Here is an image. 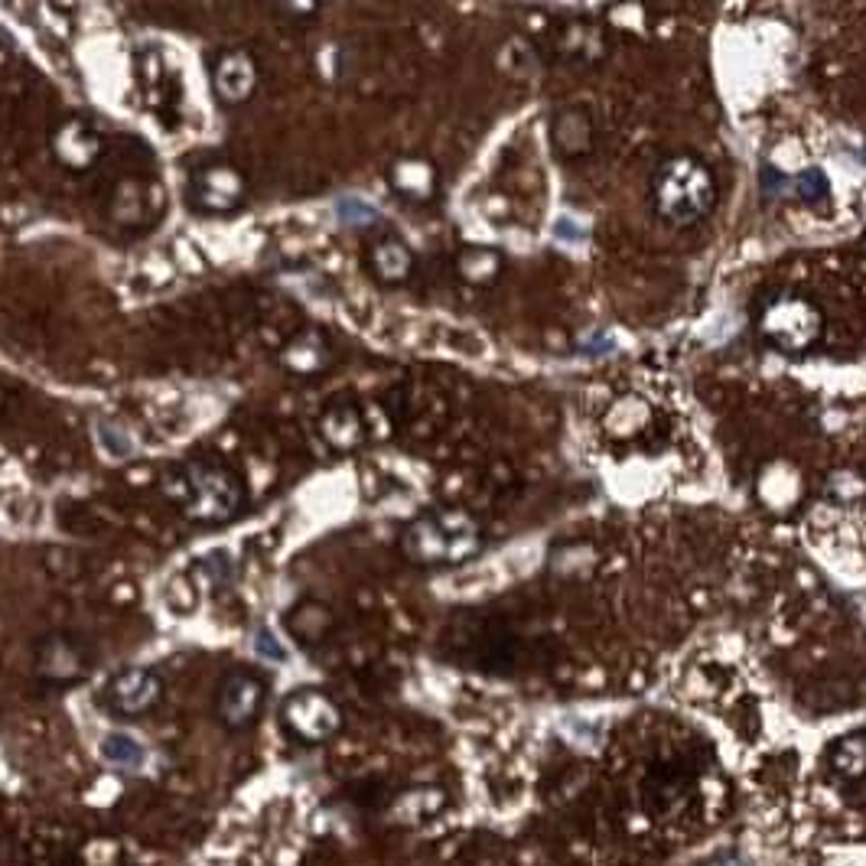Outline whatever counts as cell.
<instances>
[{
  "label": "cell",
  "instance_id": "cell-1",
  "mask_svg": "<svg viewBox=\"0 0 866 866\" xmlns=\"http://www.w3.org/2000/svg\"><path fill=\"white\" fill-rule=\"evenodd\" d=\"M163 492L199 525H226L245 508L241 479L219 462H186L163 479Z\"/></svg>",
  "mask_w": 866,
  "mask_h": 866
},
{
  "label": "cell",
  "instance_id": "cell-2",
  "mask_svg": "<svg viewBox=\"0 0 866 866\" xmlns=\"http://www.w3.org/2000/svg\"><path fill=\"white\" fill-rule=\"evenodd\" d=\"M482 547V531L472 515L459 508H437L414 518L405 535L401 550L417 567H456L476 557Z\"/></svg>",
  "mask_w": 866,
  "mask_h": 866
},
{
  "label": "cell",
  "instance_id": "cell-3",
  "mask_svg": "<svg viewBox=\"0 0 866 866\" xmlns=\"http://www.w3.org/2000/svg\"><path fill=\"white\" fill-rule=\"evenodd\" d=\"M651 206L671 226H697L717 206L714 173L690 153L668 157L651 177Z\"/></svg>",
  "mask_w": 866,
  "mask_h": 866
},
{
  "label": "cell",
  "instance_id": "cell-4",
  "mask_svg": "<svg viewBox=\"0 0 866 866\" xmlns=\"http://www.w3.org/2000/svg\"><path fill=\"white\" fill-rule=\"evenodd\" d=\"M763 339L775 346L778 352L785 356H802L808 352L815 342L820 339V329H824V317L815 303H808L805 297H795V293H782L769 300L763 310H759V319H756Z\"/></svg>",
  "mask_w": 866,
  "mask_h": 866
},
{
  "label": "cell",
  "instance_id": "cell-5",
  "mask_svg": "<svg viewBox=\"0 0 866 866\" xmlns=\"http://www.w3.org/2000/svg\"><path fill=\"white\" fill-rule=\"evenodd\" d=\"M94 651L82 636L72 633H52L37 641L33 651V671L49 687H72L91 675Z\"/></svg>",
  "mask_w": 866,
  "mask_h": 866
},
{
  "label": "cell",
  "instance_id": "cell-6",
  "mask_svg": "<svg viewBox=\"0 0 866 866\" xmlns=\"http://www.w3.org/2000/svg\"><path fill=\"white\" fill-rule=\"evenodd\" d=\"M280 724L293 739H300L307 746H319L342 729V714L329 694H322L317 687H300L283 700Z\"/></svg>",
  "mask_w": 866,
  "mask_h": 866
},
{
  "label": "cell",
  "instance_id": "cell-7",
  "mask_svg": "<svg viewBox=\"0 0 866 866\" xmlns=\"http://www.w3.org/2000/svg\"><path fill=\"white\" fill-rule=\"evenodd\" d=\"M265 700H268V681H265L258 671L238 668V671L226 675V681L219 687L216 714H219V720H222L228 729H235V733H238V729H251L261 720Z\"/></svg>",
  "mask_w": 866,
  "mask_h": 866
},
{
  "label": "cell",
  "instance_id": "cell-8",
  "mask_svg": "<svg viewBox=\"0 0 866 866\" xmlns=\"http://www.w3.org/2000/svg\"><path fill=\"white\" fill-rule=\"evenodd\" d=\"M160 697H163V681L150 668H125L104 687V707L125 720L150 714L160 704Z\"/></svg>",
  "mask_w": 866,
  "mask_h": 866
},
{
  "label": "cell",
  "instance_id": "cell-9",
  "mask_svg": "<svg viewBox=\"0 0 866 866\" xmlns=\"http://www.w3.org/2000/svg\"><path fill=\"white\" fill-rule=\"evenodd\" d=\"M245 192H248V182L241 177V170H235L228 163L202 167L192 177V189H189L192 206L202 212H212V216H226L231 209H238Z\"/></svg>",
  "mask_w": 866,
  "mask_h": 866
},
{
  "label": "cell",
  "instance_id": "cell-10",
  "mask_svg": "<svg viewBox=\"0 0 866 866\" xmlns=\"http://www.w3.org/2000/svg\"><path fill=\"white\" fill-rule=\"evenodd\" d=\"M258 59L248 49H228L212 62V89L226 104H245L258 89Z\"/></svg>",
  "mask_w": 866,
  "mask_h": 866
},
{
  "label": "cell",
  "instance_id": "cell-11",
  "mask_svg": "<svg viewBox=\"0 0 866 866\" xmlns=\"http://www.w3.org/2000/svg\"><path fill=\"white\" fill-rule=\"evenodd\" d=\"M101 137L91 131L86 121H62L52 135V157L72 170V173H86L98 160H101Z\"/></svg>",
  "mask_w": 866,
  "mask_h": 866
},
{
  "label": "cell",
  "instance_id": "cell-12",
  "mask_svg": "<svg viewBox=\"0 0 866 866\" xmlns=\"http://www.w3.org/2000/svg\"><path fill=\"white\" fill-rule=\"evenodd\" d=\"M319 434L322 440L339 450V454H352L365 444V420L362 410L349 401H336L319 414Z\"/></svg>",
  "mask_w": 866,
  "mask_h": 866
},
{
  "label": "cell",
  "instance_id": "cell-13",
  "mask_svg": "<svg viewBox=\"0 0 866 866\" xmlns=\"http://www.w3.org/2000/svg\"><path fill=\"white\" fill-rule=\"evenodd\" d=\"M153 189L140 180H121L111 196V219L121 228H143L153 222Z\"/></svg>",
  "mask_w": 866,
  "mask_h": 866
},
{
  "label": "cell",
  "instance_id": "cell-14",
  "mask_svg": "<svg viewBox=\"0 0 866 866\" xmlns=\"http://www.w3.org/2000/svg\"><path fill=\"white\" fill-rule=\"evenodd\" d=\"M368 265L381 283H405L414 273V251L398 235H381L368 251Z\"/></svg>",
  "mask_w": 866,
  "mask_h": 866
},
{
  "label": "cell",
  "instance_id": "cell-15",
  "mask_svg": "<svg viewBox=\"0 0 866 866\" xmlns=\"http://www.w3.org/2000/svg\"><path fill=\"white\" fill-rule=\"evenodd\" d=\"M329 346L326 339L319 336L317 329H307V332H297L283 349H280V365L293 375H319L329 368Z\"/></svg>",
  "mask_w": 866,
  "mask_h": 866
},
{
  "label": "cell",
  "instance_id": "cell-16",
  "mask_svg": "<svg viewBox=\"0 0 866 866\" xmlns=\"http://www.w3.org/2000/svg\"><path fill=\"white\" fill-rule=\"evenodd\" d=\"M550 140L560 150V157H584L593 147V121L584 108H564L554 118Z\"/></svg>",
  "mask_w": 866,
  "mask_h": 866
},
{
  "label": "cell",
  "instance_id": "cell-17",
  "mask_svg": "<svg viewBox=\"0 0 866 866\" xmlns=\"http://www.w3.org/2000/svg\"><path fill=\"white\" fill-rule=\"evenodd\" d=\"M287 633L303 648H317L322 638L332 633V613L319 599H303L287 613Z\"/></svg>",
  "mask_w": 866,
  "mask_h": 866
},
{
  "label": "cell",
  "instance_id": "cell-18",
  "mask_svg": "<svg viewBox=\"0 0 866 866\" xmlns=\"http://www.w3.org/2000/svg\"><path fill=\"white\" fill-rule=\"evenodd\" d=\"M391 186L410 202H430L437 192V170L420 157H401L391 167Z\"/></svg>",
  "mask_w": 866,
  "mask_h": 866
},
{
  "label": "cell",
  "instance_id": "cell-19",
  "mask_svg": "<svg viewBox=\"0 0 866 866\" xmlns=\"http://www.w3.org/2000/svg\"><path fill=\"white\" fill-rule=\"evenodd\" d=\"M456 271L466 283H476V287H489L496 277L501 273V255L492 251V248H466L459 258H456Z\"/></svg>",
  "mask_w": 866,
  "mask_h": 866
},
{
  "label": "cell",
  "instance_id": "cell-20",
  "mask_svg": "<svg viewBox=\"0 0 866 866\" xmlns=\"http://www.w3.org/2000/svg\"><path fill=\"white\" fill-rule=\"evenodd\" d=\"M101 759L108 763V766H115V769H140L143 766V759H147V753H143V746L137 743L135 736H128V733H108L104 739H101Z\"/></svg>",
  "mask_w": 866,
  "mask_h": 866
},
{
  "label": "cell",
  "instance_id": "cell-21",
  "mask_svg": "<svg viewBox=\"0 0 866 866\" xmlns=\"http://www.w3.org/2000/svg\"><path fill=\"white\" fill-rule=\"evenodd\" d=\"M792 186H795V192H798L805 202H812V206H815V202H824V199L830 196V186H827V180H824L820 170H808V173H802Z\"/></svg>",
  "mask_w": 866,
  "mask_h": 866
},
{
  "label": "cell",
  "instance_id": "cell-22",
  "mask_svg": "<svg viewBox=\"0 0 866 866\" xmlns=\"http://www.w3.org/2000/svg\"><path fill=\"white\" fill-rule=\"evenodd\" d=\"M336 212H339V219H342L346 226H371V222L378 219V212H375L371 206L356 202V199H342V202L336 206Z\"/></svg>",
  "mask_w": 866,
  "mask_h": 866
},
{
  "label": "cell",
  "instance_id": "cell-23",
  "mask_svg": "<svg viewBox=\"0 0 866 866\" xmlns=\"http://www.w3.org/2000/svg\"><path fill=\"white\" fill-rule=\"evenodd\" d=\"M255 648H258V655H265L268 661H287V651L280 648V641L273 638L271 629H258V636H255Z\"/></svg>",
  "mask_w": 866,
  "mask_h": 866
},
{
  "label": "cell",
  "instance_id": "cell-24",
  "mask_svg": "<svg viewBox=\"0 0 866 866\" xmlns=\"http://www.w3.org/2000/svg\"><path fill=\"white\" fill-rule=\"evenodd\" d=\"M0 410H3V388H0Z\"/></svg>",
  "mask_w": 866,
  "mask_h": 866
}]
</instances>
